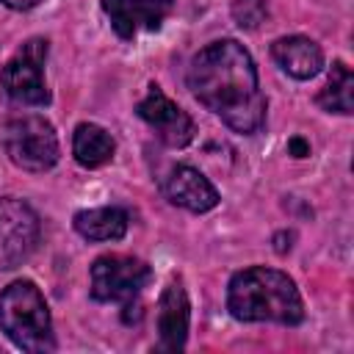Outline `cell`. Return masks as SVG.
Segmentation results:
<instances>
[{"label":"cell","instance_id":"obj_1","mask_svg":"<svg viewBox=\"0 0 354 354\" xmlns=\"http://www.w3.org/2000/svg\"><path fill=\"white\" fill-rule=\"evenodd\" d=\"M188 88L232 133L252 136L266 124L268 102L260 91L257 66L235 39L210 41L191 58Z\"/></svg>","mask_w":354,"mask_h":354},{"label":"cell","instance_id":"obj_2","mask_svg":"<svg viewBox=\"0 0 354 354\" xmlns=\"http://www.w3.org/2000/svg\"><path fill=\"white\" fill-rule=\"evenodd\" d=\"M227 310L238 321H274L285 326H296L304 321V301L296 282L279 271L266 266H252L232 274L227 285Z\"/></svg>","mask_w":354,"mask_h":354},{"label":"cell","instance_id":"obj_3","mask_svg":"<svg viewBox=\"0 0 354 354\" xmlns=\"http://www.w3.org/2000/svg\"><path fill=\"white\" fill-rule=\"evenodd\" d=\"M0 329L22 351L44 354L55 348L50 307L36 282L17 279L0 293Z\"/></svg>","mask_w":354,"mask_h":354},{"label":"cell","instance_id":"obj_4","mask_svg":"<svg viewBox=\"0 0 354 354\" xmlns=\"http://www.w3.org/2000/svg\"><path fill=\"white\" fill-rule=\"evenodd\" d=\"M3 147L8 160L25 171H47L61 155L55 127L39 113L11 116L3 127Z\"/></svg>","mask_w":354,"mask_h":354},{"label":"cell","instance_id":"obj_5","mask_svg":"<svg viewBox=\"0 0 354 354\" xmlns=\"http://www.w3.org/2000/svg\"><path fill=\"white\" fill-rule=\"evenodd\" d=\"M47 39H28L0 69V94L11 105H47L50 88L44 83V61H47Z\"/></svg>","mask_w":354,"mask_h":354},{"label":"cell","instance_id":"obj_6","mask_svg":"<svg viewBox=\"0 0 354 354\" xmlns=\"http://www.w3.org/2000/svg\"><path fill=\"white\" fill-rule=\"evenodd\" d=\"M152 279V268L133 254H102L91 263V299L130 304Z\"/></svg>","mask_w":354,"mask_h":354},{"label":"cell","instance_id":"obj_7","mask_svg":"<svg viewBox=\"0 0 354 354\" xmlns=\"http://www.w3.org/2000/svg\"><path fill=\"white\" fill-rule=\"evenodd\" d=\"M39 232V216L28 202L0 196V271L22 266L36 252Z\"/></svg>","mask_w":354,"mask_h":354},{"label":"cell","instance_id":"obj_8","mask_svg":"<svg viewBox=\"0 0 354 354\" xmlns=\"http://www.w3.org/2000/svg\"><path fill=\"white\" fill-rule=\"evenodd\" d=\"M136 113L155 130V136L166 147L180 149V147H188L194 141V133H196L194 119L177 102H171L158 83H149L147 97L136 105Z\"/></svg>","mask_w":354,"mask_h":354},{"label":"cell","instance_id":"obj_9","mask_svg":"<svg viewBox=\"0 0 354 354\" xmlns=\"http://www.w3.org/2000/svg\"><path fill=\"white\" fill-rule=\"evenodd\" d=\"M102 11L113 33L130 41L138 30H158L174 11V0H102Z\"/></svg>","mask_w":354,"mask_h":354},{"label":"cell","instance_id":"obj_10","mask_svg":"<svg viewBox=\"0 0 354 354\" xmlns=\"http://www.w3.org/2000/svg\"><path fill=\"white\" fill-rule=\"evenodd\" d=\"M191 324V301L180 279H171L158 301V348L160 351H183L188 340Z\"/></svg>","mask_w":354,"mask_h":354},{"label":"cell","instance_id":"obj_11","mask_svg":"<svg viewBox=\"0 0 354 354\" xmlns=\"http://www.w3.org/2000/svg\"><path fill=\"white\" fill-rule=\"evenodd\" d=\"M163 194L171 205L191 213H207L218 205L216 185L194 166H174L163 183Z\"/></svg>","mask_w":354,"mask_h":354},{"label":"cell","instance_id":"obj_12","mask_svg":"<svg viewBox=\"0 0 354 354\" xmlns=\"http://www.w3.org/2000/svg\"><path fill=\"white\" fill-rule=\"evenodd\" d=\"M271 58L296 80H310L324 69L321 47L307 36H282L271 44Z\"/></svg>","mask_w":354,"mask_h":354},{"label":"cell","instance_id":"obj_13","mask_svg":"<svg viewBox=\"0 0 354 354\" xmlns=\"http://www.w3.org/2000/svg\"><path fill=\"white\" fill-rule=\"evenodd\" d=\"M77 235H83L86 241H119L127 232L130 216L124 207L116 205H105V207H88V210H77L72 218Z\"/></svg>","mask_w":354,"mask_h":354},{"label":"cell","instance_id":"obj_14","mask_svg":"<svg viewBox=\"0 0 354 354\" xmlns=\"http://www.w3.org/2000/svg\"><path fill=\"white\" fill-rule=\"evenodd\" d=\"M113 152H116V141L105 127H100L94 122H83L75 127L72 155L83 169H100V166L111 163Z\"/></svg>","mask_w":354,"mask_h":354},{"label":"cell","instance_id":"obj_15","mask_svg":"<svg viewBox=\"0 0 354 354\" xmlns=\"http://www.w3.org/2000/svg\"><path fill=\"white\" fill-rule=\"evenodd\" d=\"M315 102L329 113H351L354 111V75L343 61L332 64L329 80L318 91Z\"/></svg>","mask_w":354,"mask_h":354},{"label":"cell","instance_id":"obj_16","mask_svg":"<svg viewBox=\"0 0 354 354\" xmlns=\"http://www.w3.org/2000/svg\"><path fill=\"white\" fill-rule=\"evenodd\" d=\"M232 19L243 30H257L268 19V3L266 0H232Z\"/></svg>","mask_w":354,"mask_h":354},{"label":"cell","instance_id":"obj_17","mask_svg":"<svg viewBox=\"0 0 354 354\" xmlns=\"http://www.w3.org/2000/svg\"><path fill=\"white\" fill-rule=\"evenodd\" d=\"M3 6H8V8H14V11H28V8H33V6H39L41 0H0Z\"/></svg>","mask_w":354,"mask_h":354},{"label":"cell","instance_id":"obj_18","mask_svg":"<svg viewBox=\"0 0 354 354\" xmlns=\"http://www.w3.org/2000/svg\"><path fill=\"white\" fill-rule=\"evenodd\" d=\"M288 149L296 155V158H304V155H310V147L301 141V138H290V144H288Z\"/></svg>","mask_w":354,"mask_h":354}]
</instances>
